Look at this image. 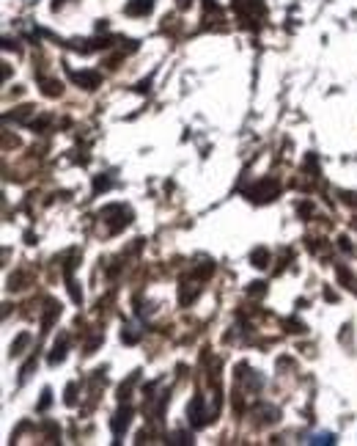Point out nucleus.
I'll list each match as a JSON object with an SVG mask.
<instances>
[{
	"instance_id": "obj_1",
	"label": "nucleus",
	"mask_w": 357,
	"mask_h": 446,
	"mask_svg": "<svg viewBox=\"0 0 357 446\" xmlns=\"http://www.w3.org/2000/svg\"><path fill=\"white\" fill-rule=\"evenodd\" d=\"M278 191H280V185L275 180H264L258 188L250 191V196H253V202H272L278 196Z\"/></svg>"
},
{
	"instance_id": "obj_2",
	"label": "nucleus",
	"mask_w": 357,
	"mask_h": 446,
	"mask_svg": "<svg viewBox=\"0 0 357 446\" xmlns=\"http://www.w3.org/2000/svg\"><path fill=\"white\" fill-rule=\"evenodd\" d=\"M154 8V0H130L127 3V14L130 17H143V14H149Z\"/></svg>"
},
{
	"instance_id": "obj_3",
	"label": "nucleus",
	"mask_w": 357,
	"mask_h": 446,
	"mask_svg": "<svg viewBox=\"0 0 357 446\" xmlns=\"http://www.w3.org/2000/svg\"><path fill=\"white\" fill-rule=\"evenodd\" d=\"M72 77H74V83L83 86V88H96V86H99V75H96V72H74Z\"/></svg>"
},
{
	"instance_id": "obj_4",
	"label": "nucleus",
	"mask_w": 357,
	"mask_h": 446,
	"mask_svg": "<svg viewBox=\"0 0 357 446\" xmlns=\"http://www.w3.org/2000/svg\"><path fill=\"white\" fill-rule=\"evenodd\" d=\"M187 414H190V419H192V425H195V427H201V425L206 422V416H203V400H201V397H195Z\"/></svg>"
},
{
	"instance_id": "obj_5",
	"label": "nucleus",
	"mask_w": 357,
	"mask_h": 446,
	"mask_svg": "<svg viewBox=\"0 0 357 446\" xmlns=\"http://www.w3.org/2000/svg\"><path fill=\"white\" fill-rule=\"evenodd\" d=\"M41 86H44V94L47 97H58L61 94V83L58 80H41Z\"/></svg>"
},
{
	"instance_id": "obj_6",
	"label": "nucleus",
	"mask_w": 357,
	"mask_h": 446,
	"mask_svg": "<svg viewBox=\"0 0 357 446\" xmlns=\"http://www.w3.org/2000/svg\"><path fill=\"white\" fill-rule=\"evenodd\" d=\"M311 444H336V436L333 433H319L311 438Z\"/></svg>"
},
{
	"instance_id": "obj_7",
	"label": "nucleus",
	"mask_w": 357,
	"mask_h": 446,
	"mask_svg": "<svg viewBox=\"0 0 357 446\" xmlns=\"http://www.w3.org/2000/svg\"><path fill=\"white\" fill-rule=\"evenodd\" d=\"M253 262H258V267H267V262H269V253H267L264 248H258V251L253 253Z\"/></svg>"
},
{
	"instance_id": "obj_8",
	"label": "nucleus",
	"mask_w": 357,
	"mask_h": 446,
	"mask_svg": "<svg viewBox=\"0 0 357 446\" xmlns=\"http://www.w3.org/2000/svg\"><path fill=\"white\" fill-rule=\"evenodd\" d=\"M190 3H192V0H178V6H181V8H187Z\"/></svg>"
},
{
	"instance_id": "obj_9",
	"label": "nucleus",
	"mask_w": 357,
	"mask_h": 446,
	"mask_svg": "<svg viewBox=\"0 0 357 446\" xmlns=\"http://www.w3.org/2000/svg\"><path fill=\"white\" fill-rule=\"evenodd\" d=\"M58 3H66V0H55V6H58Z\"/></svg>"
}]
</instances>
